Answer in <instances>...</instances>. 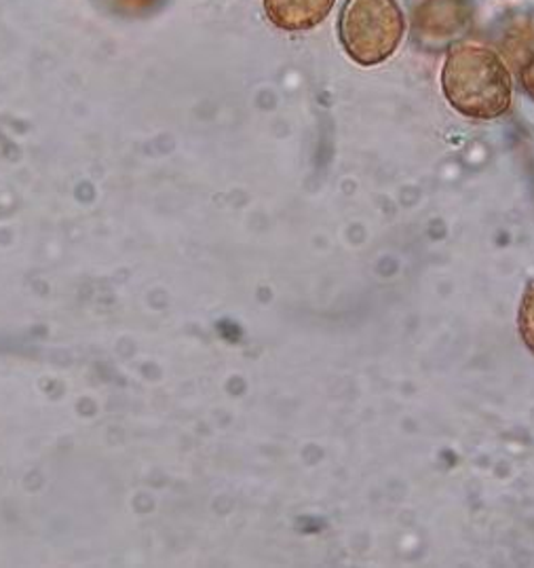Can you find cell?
Returning <instances> with one entry per match:
<instances>
[{
    "label": "cell",
    "instance_id": "6da1fadb",
    "mask_svg": "<svg viewBox=\"0 0 534 568\" xmlns=\"http://www.w3.org/2000/svg\"><path fill=\"white\" fill-rule=\"evenodd\" d=\"M448 102L469 119H496L512 104V77L503 60L480 44H456L442 72Z\"/></svg>",
    "mask_w": 534,
    "mask_h": 568
},
{
    "label": "cell",
    "instance_id": "7a4b0ae2",
    "mask_svg": "<svg viewBox=\"0 0 534 568\" xmlns=\"http://www.w3.org/2000/svg\"><path fill=\"white\" fill-rule=\"evenodd\" d=\"M403 28L396 0H349L340 16V41L361 67H374L396 51Z\"/></svg>",
    "mask_w": 534,
    "mask_h": 568
},
{
    "label": "cell",
    "instance_id": "3957f363",
    "mask_svg": "<svg viewBox=\"0 0 534 568\" xmlns=\"http://www.w3.org/2000/svg\"><path fill=\"white\" fill-rule=\"evenodd\" d=\"M332 4L335 0H267V11L277 26L300 30L321 22Z\"/></svg>",
    "mask_w": 534,
    "mask_h": 568
},
{
    "label": "cell",
    "instance_id": "277c9868",
    "mask_svg": "<svg viewBox=\"0 0 534 568\" xmlns=\"http://www.w3.org/2000/svg\"><path fill=\"white\" fill-rule=\"evenodd\" d=\"M517 324H520V334H522L524 345H526L534 355V282L528 284L524 296H522Z\"/></svg>",
    "mask_w": 534,
    "mask_h": 568
},
{
    "label": "cell",
    "instance_id": "5b68a950",
    "mask_svg": "<svg viewBox=\"0 0 534 568\" xmlns=\"http://www.w3.org/2000/svg\"><path fill=\"white\" fill-rule=\"evenodd\" d=\"M524 88H526V91L534 98V60L526 67V70H524Z\"/></svg>",
    "mask_w": 534,
    "mask_h": 568
}]
</instances>
